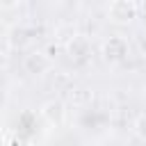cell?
<instances>
[{"label": "cell", "instance_id": "cell-3", "mask_svg": "<svg viewBox=\"0 0 146 146\" xmlns=\"http://www.w3.org/2000/svg\"><path fill=\"white\" fill-rule=\"evenodd\" d=\"M103 55H105L107 62H119V59H123V57L128 55V43H125V39H121V36H110V41H105V46H103Z\"/></svg>", "mask_w": 146, "mask_h": 146}, {"label": "cell", "instance_id": "cell-2", "mask_svg": "<svg viewBox=\"0 0 146 146\" xmlns=\"http://www.w3.org/2000/svg\"><path fill=\"white\" fill-rule=\"evenodd\" d=\"M23 66H25V71H27L30 75H41V73H46V71L50 68V57L43 55V52H39V50H34V52L25 55Z\"/></svg>", "mask_w": 146, "mask_h": 146}, {"label": "cell", "instance_id": "cell-7", "mask_svg": "<svg viewBox=\"0 0 146 146\" xmlns=\"http://www.w3.org/2000/svg\"><path fill=\"white\" fill-rule=\"evenodd\" d=\"M11 146H25V139H23V137H18V139H14V141H11Z\"/></svg>", "mask_w": 146, "mask_h": 146}, {"label": "cell", "instance_id": "cell-6", "mask_svg": "<svg viewBox=\"0 0 146 146\" xmlns=\"http://www.w3.org/2000/svg\"><path fill=\"white\" fill-rule=\"evenodd\" d=\"M7 66V55H5V50H0V68H5Z\"/></svg>", "mask_w": 146, "mask_h": 146}, {"label": "cell", "instance_id": "cell-5", "mask_svg": "<svg viewBox=\"0 0 146 146\" xmlns=\"http://www.w3.org/2000/svg\"><path fill=\"white\" fill-rule=\"evenodd\" d=\"M135 132H137L141 139H146V114H141V116L135 121Z\"/></svg>", "mask_w": 146, "mask_h": 146}, {"label": "cell", "instance_id": "cell-4", "mask_svg": "<svg viewBox=\"0 0 146 146\" xmlns=\"http://www.w3.org/2000/svg\"><path fill=\"white\" fill-rule=\"evenodd\" d=\"M41 114H43V116H46L50 123L59 125V123L64 121V105H62L59 100H48V103H43Z\"/></svg>", "mask_w": 146, "mask_h": 146}, {"label": "cell", "instance_id": "cell-1", "mask_svg": "<svg viewBox=\"0 0 146 146\" xmlns=\"http://www.w3.org/2000/svg\"><path fill=\"white\" fill-rule=\"evenodd\" d=\"M107 16L114 23H130L137 16V5L130 2V0H114L107 7Z\"/></svg>", "mask_w": 146, "mask_h": 146}]
</instances>
